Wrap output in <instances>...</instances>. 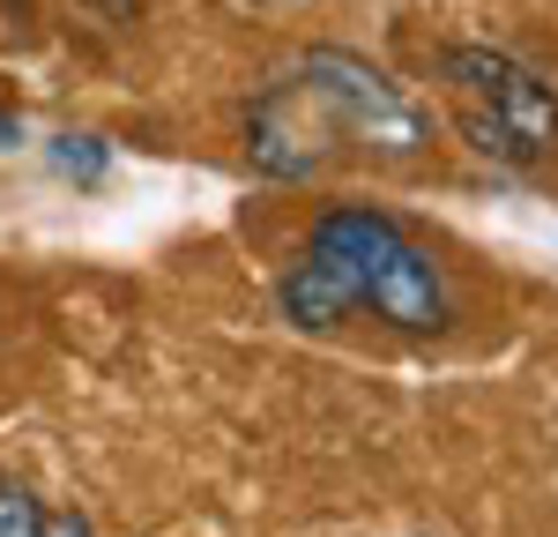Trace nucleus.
I'll return each instance as SVG.
<instances>
[{
  "label": "nucleus",
  "mask_w": 558,
  "mask_h": 537,
  "mask_svg": "<svg viewBox=\"0 0 558 537\" xmlns=\"http://www.w3.org/2000/svg\"><path fill=\"white\" fill-rule=\"evenodd\" d=\"M313 247L336 254L357 284V307H373L380 321L410 329V336H439L447 329V284L432 254L380 210H328L313 224Z\"/></svg>",
  "instance_id": "1"
},
{
  "label": "nucleus",
  "mask_w": 558,
  "mask_h": 537,
  "mask_svg": "<svg viewBox=\"0 0 558 537\" xmlns=\"http://www.w3.org/2000/svg\"><path fill=\"white\" fill-rule=\"evenodd\" d=\"M447 83H454V120H462L476 157L521 172V165H536L558 142L551 83H536L507 52H492V45H454V52H447Z\"/></svg>",
  "instance_id": "2"
},
{
  "label": "nucleus",
  "mask_w": 558,
  "mask_h": 537,
  "mask_svg": "<svg viewBox=\"0 0 558 537\" xmlns=\"http://www.w3.org/2000/svg\"><path fill=\"white\" fill-rule=\"evenodd\" d=\"M299 75L320 90V105H328V120L343 134V150H373V157H417V150H425V112L387 83L380 68H365L357 52L320 45V52L299 60Z\"/></svg>",
  "instance_id": "3"
},
{
  "label": "nucleus",
  "mask_w": 558,
  "mask_h": 537,
  "mask_svg": "<svg viewBox=\"0 0 558 537\" xmlns=\"http://www.w3.org/2000/svg\"><path fill=\"white\" fill-rule=\"evenodd\" d=\"M336 150H343V134H336L328 105H320V90L305 83L299 68L276 75V83L254 97V112H246V157H254V172L305 179V172H320Z\"/></svg>",
  "instance_id": "4"
},
{
  "label": "nucleus",
  "mask_w": 558,
  "mask_h": 537,
  "mask_svg": "<svg viewBox=\"0 0 558 537\" xmlns=\"http://www.w3.org/2000/svg\"><path fill=\"white\" fill-rule=\"evenodd\" d=\"M283 313L299 321V329H336L350 307H357V284H350V268L336 262V254H320V247H305L299 262H291V276H283Z\"/></svg>",
  "instance_id": "5"
},
{
  "label": "nucleus",
  "mask_w": 558,
  "mask_h": 537,
  "mask_svg": "<svg viewBox=\"0 0 558 537\" xmlns=\"http://www.w3.org/2000/svg\"><path fill=\"white\" fill-rule=\"evenodd\" d=\"M52 165L68 179H83V187H97V179L112 172V150H105L97 134H60V142H52Z\"/></svg>",
  "instance_id": "6"
},
{
  "label": "nucleus",
  "mask_w": 558,
  "mask_h": 537,
  "mask_svg": "<svg viewBox=\"0 0 558 537\" xmlns=\"http://www.w3.org/2000/svg\"><path fill=\"white\" fill-rule=\"evenodd\" d=\"M0 537H45V508L15 478H0Z\"/></svg>",
  "instance_id": "7"
},
{
  "label": "nucleus",
  "mask_w": 558,
  "mask_h": 537,
  "mask_svg": "<svg viewBox=\"0 0 558 537\" xmlns=\"http://www.w3.org/2000/svg\"><path fill=\"white\" fill-rule=\"evenodd\" d=\"M45 537H97V530H89L83 508H60V515H45Z\"/></svg>",
  "instance_id": "8"
},
{
  "label": "nucleus",
  "mask_w": 558,
  "mask_h": 537,
  "mask_svg": "<svg viewBox=\"0 0 558 537\" xmlns=\"http://www.w3.org/2000/svg\"><path fill=\"white\" fill-rule=\"evenodd\" d=\"M15 142H23V128H15V120L0 112V150H15Z\"/></svg>",
  "instance_id": "9"
}]
</instances>
